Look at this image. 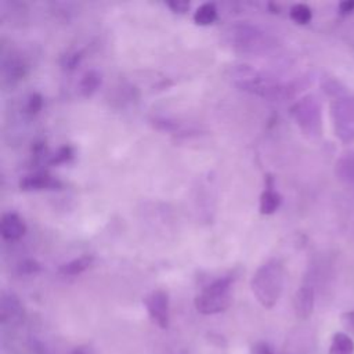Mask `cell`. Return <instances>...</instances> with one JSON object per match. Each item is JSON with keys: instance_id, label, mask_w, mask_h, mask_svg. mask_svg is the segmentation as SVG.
<instances>
[{"instance_id": "obj_1", "label": "cell", "mask_w": 354, "mask_h": 354, "mask_svg": "<svg viewBox=\"0 0 354 354\" xmlns=\"http://www.w3.org/2000/svg\"><path fill=\"white\" fill-rule=\"evenodd\" d=\"M285 271L279 260L272 259L261 264L250 281L252 292L264 308H272L283 289Z\"/></svg>"}, {"instance_id": "obj_2", "label": "cell", "mask_w": 354, "mask_h": 354, "mask_svg": "<svg viewBox=\"0 0 354 354\" xmlns=\"http://www.w3.org/2000/svg\"><path fill=\"white\" fill-rule=\"evenodd\" d=\"M232 80L239 88L270 100L283 97L286 90L283 86L272 80L270 76H266L248 65L234 68Z\"/></svg>"}, {"instance_id": "obj_3", "label": "cell", "mask_w": 354, "mask_h": 354, "mask_svg": "<svg viewBox=\"0 0 354 354\" xmlns=\"http://www.w3.org/2000/svg\"><path fill=\"white\" fill-rule=\"evenodd\" d=\"M231 283L230 277H223L207 285L196 297L195 308L205 315L217 314L227 310L231 304Z\"/></svg>"}, {"instance_id": "obj_4", "label": "cell", "mask_w": 354, "mask_h": 354, "mask_svg": "<svg viewBox=\"0 0 354 354\" xmlns=\"http://www.w3.org/2000/svg\"><path fill=\"white\" fill-rule=\"evenodd\" d=\"M231 43L236 51L259 54L270 46L264 32L249 24H238L231 28Z\"/></svg>"}, {"instance_id": "obj_5", "label": "cell", "mask_w": 354, "mask_h": 354, "mask_svg": "<svg viewBox=\"0 0 354 354\" xmlns=\"http://www.w3.org/2000/svg\"><path fill=\"white\" fill-rule=\"evenodd\" d=\"M292 116L307 136H315L321 130V109L313 95H306L292 106Z\"/></svg>"}, {"instance_id": "obj_6", "label": "cell", "mask_w": 354, "mask_h": 354, "mask_svg": "<svg viewBox=\"0 0 354 354\" xmlns=\"http://www.w3.org/2000/svg\"><path fill=\"white\" fill-rule=\"evenodd\" d=\"M149 318L160 329H166L170 322L169 296L165 290H153L144 299Z\"/></svg>"}, {"instance_id": "obj_7", "label": "cell", "mask_w": 354, "mask_h": 354, "mask_svg": "<svg viewBox=\"0 0 354 354\" xmlns=\"http://www.w3.org/2000/svg\"><path fill=\"white\" fill-rule=\"evenodd\" d=\"M332 115L335 118L336 131L340 137L346 134L348 138L354 136V101L340 100L333 102Z\"/></svg>"}, {"instance_id": "obj_8", "label": "cell", "mask_w": 354, "mask_h": 354, "mask_svg": "<svg viewBox=\"0 0 354 354\" xmlns=\"http://www.w3.org/2000/svg\"><path fill=\"white\" fill-rule=\"evenodd\" d=\"M0 321L4 326H19L24 322V307L15 295H3L0 304Z\"/></svg>"}, {"instance_id": "obj_9", "label": "cell", "mask_w": 354, "mask_h": 354, "mask_svg": "<svg viewBox=\"0 0 354 354\" xmlns=\"http://www.w3.org/2000/svg\"><path fill=\"white\" fill-rule=\"evenodd\" d=\"M314 301H315L314 289L310 285L300 286L296 290L293 297V310L297 318L307 319L314 311Z\"/></svg>"}, {"instance_id": "obj_10", "label": "cell", "mask_w": 354, "mask_h": 354, "mask_svg": "<svg viewBox=\"0 0 354 354\" xmlns=\"http://www.w3.org/2000/svg\"><path fill=\"white\" fill-rule=\"evenodd\" d=\"M0 232L6 241H17L22 238L24 234L26 232V225L17 213L8 212V213H4L1 217Z\"/></svg>"}, {"instance_id": "obj_11", "label": "cell", "mask_w": 354, "mask_h": 354, "mask_svg": "<svg viewBox=\"0 0 354 354\" xmlns=\"http://www.w3.org/2000/svg\"><path fill=\"white\" fill-rule=\"evenodd\" d=\"M61 184L58 180L51 177L47 173H33L29 176H25L19 181L21 189L30 191V189H54L58 188Z\"/></svg>"}, {"instance_id": "obj_12", "label": "cell", "mask_w": 354, "mask_h": 354, "mask_svg": "<svg viewBox=\"0 0 354 354\" xmlns=\"http://www.w3.org/2000/svg\"><path fill=\"white\" fill-rule=\"evenodd\" d=\"M328 354H354V342L344 332H336L332 336Z\"/></svg>"}, {"instance_id": "obj_13", "label": "cell", "mask_w": 354, "mask_h": 354, "mask_svg": "<svg viewBox=\"0 0 354 354\" xmlns=\"http://www.w3.org/2000/svg\"><path fill=\"white\" fill-rule=\"evenodd\" d=\"M281 195L272 189V187H267L260 196V213L261 214H272L281 205Z\"/></svg>"}, {"instance_id": "obj_14", "label": "cell", "mask_w": 354, "mask_h": 354, "mask_svg": "<svg viewBox=\"0 0 354 354\" xmlns=\"http://www.w3.org/2000/svg\"><path fill=\"white\" fill-rule=\"evenodd\" d=\"M93 263L91 256H80L77 259H73L59 267V272L64 275H77L86 271Z\"/></svg>"}, {"instance_id": "obj_15", "label": "cell", "mask_w": 354, "mask_h": 354, "mask_svg": "<svg viewBox=\"0 0 354 354\" xmlns=\"http://www.w3.org/2000/svg\"><path fill=\"white\" fill-rule=\"evenodd\" d=\"M217 18V8L213 3H203L194 12V21L198 25H210Z\"/></svg>"}, {"instance_id": "obj_16", "label": "cell", "mask_w": 354, "mask_h": 354, "mask_svg": "<svg viewBox=\"0 0 354 354\" xmlns=\"http://www.w3.org/2000/svg\"><path fill=\"white\" fill-rule=\"evenodd\" d=\"M101 84V75L97 72V71H87L83 77L80 79L79 82V91L88 97L91 95L94 91H97V88L100 87Z\"/></svg>"}, {"instance_id": "obj_17", "label": "cell", "mask_w": 354, "mask_h": 354, "mask_svg": "<svg viewBox=\"0 0 354 354\" xmlns=\"http://www.w3.org/2000/svg\"><path fill=\"white\" fill-rule=\"evenodd\" d=\"M337 174L342 180L350 184L354 189V155L343 158L337 165Z\"/></svg>"}, {"instance_id": "obj_18", "label": "cell", "mask_w": 354, "mask_h": 354, "mask_svg": "<svg viewBox=\"0 0 354 354\" xmlns=\"http://www.w3.org/2000/svg\"><path fill=\"white\" fill-rule=\"evenodd\" d=\"M289 17L292 21H295L296 24H300V25H306L311 21L313 18V12H311V8L307 6V4H303V3H299V4H295L290 11H289Z\"/></svg>"}, {"instance_id": "obj_19", "label": "cell", "mask_w": 354, "mask_h": 354, "mask_svg": "<svg viewBox=\"0 0 354 354\" xmlns=\"http://www.w3.org/2000/svg\"><path fill=\"white\" fill-rule=\"evenodd\" d=\"M41 105H43V100H41V95L40 94H32L28 100V111L30 113H37L40 109H41Z\"/></svg>"}, {"instance_id": "obj_20", "label": "cell", "mask_w": 354, "mask_h": 354, "mask_svg": "<svg viewBox=\"0 0 354 354\" xmlns=\"http://www.w3.org/2000/svg\"><path fill=\"white\" fill-rule=\"evenodd\" d=\"M340 321H342L343 328L354 335V310L343 313L340 317Z\"/></svg>"}, {"instance_id": "obj_21", "label": "cell", "mask_w": 354, "mask_h": 354, "mask_svg": "<svg viewBox=\"0 0 354 354\" xmlns=\"http://www.w3.org/2000/svg\"><path fill=\"white\" fill-rule=\"evenodd\" d=\"M72 158V149L69 147H62L58 153L51 159V163H62Z\"/></svg>"}, {"instance_id": "obj_22", "label": "cell", "mask_w": 354, "mask_h": 354, "mask_svg": "<svg viewBox=\"0 0 354 354\" xmlns=\"http://www.w3.org/2000/svg\"><path fill=\"white\" fill-rule=\"evenodd\" d=\"M39 264L33 260H28V261H24L21 266H19V271L22 274H33L36 271H39Z\"/></svg>"}, {"instance_id": "obj_23", "label": "cell", "mask_w": 354, "mask_h": 354, "mask_svg": "<svg viewBox=\"0 0 354 354\" xmlns=\"http://www.w3.org/2000/svg\"><path fill=\"white\" fill-rule=\"evenodd\" d=\"M167 6L174 11V12H185L189 8L188 1H169Z\"/></svg>"}, {"instance_id": "obj_24", "label": "cell", "mask_w": 354, "mask_h": 354, "mask_svg": "<svg viewBox=\"0 0 354 354\" xmlns=\"http://www.w3.org/2000/svg\"><path fill=\"white\" fill-rule=\"evenodd\" d=\"M253 354H275V353L272 351V348L267 343L260 342V343H256L253 346Z\"/></svg>"}, {"instance_id": "obj_25", "label": "cell", "mask_w": 354, "mask_h": 354, "mask_svg": "<svg viewBox=\"0 0 354 354\" xmlns=\"http://www.w3.org/2000/svg\"><path fill=\"white\" fill-rule=\"evenodd\" d=\"M339 11L340 14H350L354 11V0H346V1H342L339 4Z\"/></svg>"}, {"instance_id": "obj_26", "label": "cell", "mask_w": 354, "mask_h": 354, "mask_svg": "<svg viewBox=\"0 0 354 354\" xmlns=\"http://www.w3.org/2000/svg\"><path fill=\"white\" fill-rule=\"evenodd\" d=\"M71 354H93L87 347H76Z\"/></svg>"}]
</instances>
